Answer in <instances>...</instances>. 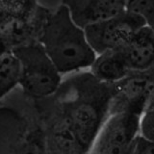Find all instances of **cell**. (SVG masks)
Instances as JSON below:
<instances>
[{
	"mask_svg": "<svg viewBox=\"0 0 154 154\" xmlns=\"http://www.w3.org/2000/svg\"><path fill=\"white\" fill-rule=\"evenodd\" d=\"M87 154H91V153H87Z\"/></svg>",
	"mask_w": 154,
	"mask_h": 154,
	"instance_id": "obj_18",
	"label": "cell"
},
{
	"mask_svg": "<svg viewBox=\"0 0 154 154\" xmlns=\"http://www.w3.org/2000/svg\"><path fill=\"white\" fill-rule=\"evenodd\" d=\"M153 142L138 136L126 154H154Z\"/></svg>",
	"mask_w": 154,
	"mask_h": 154,
	"instance_id": "obj_16",
	"label": "cell"
},
{
	"mask_svg": "<svg viewBox=\"0 0 154 154\" xmlns=\"http://www.w3.org/2000/svg\"><path fill=\"white\" fill-rule=\"evenodd\" d=\"M19 63L12 50L0 53V103L17 89Z\"/></svg>",
	"mask_w": 154,
	"mask_h": 154,
	"instance_id": "obj_12",
	"label": "cell"
},
{
	"mask_svg": "<svg viewBox=\"0 0 154 154\" xmlns=\"http://www.w3.org/2000/svg\"><path fill=\"white\" fill-rule=\"evenodd\" d=\"M19 63L17 88L33 101H41L54 94L63 76L57 70L38 42H34L12 50Z\"/></svg>",
	"mask_w": 154,
	"mask_h": 154,
	"instance_id": "obj_4",
	"label": "cell"
},
{
	"mask_svg": "<svg viewBox=\"0 0 154 154\" xmlns=\"http://www.w3.org/2000/svg\"><path fill=\"white\" fill-rule=\"evenodd\" d=\"M139 116L128 113L110 114L104 120L88 153L126 154L138 135Z\"/></svg>",
	"mask_w": 154,
	"mask_h": 154,
	"instance_id": "obj_5",
	"label": "cell"
},
{
	"mask_svg": "<svg viewBox=\"0 0 154 154\" xmlns=\"http://www.w3.org/2000/svg\"><path fill=\"white\" fill-rule=\"evenodd\" d=\"M38 42L63 77L88 71L96 56L63 2L50 9Z\"/></svg>",
	"mask_w": 154,
	"mask_h": 154,
	"instance_id": "obj_2",
	"label": "cell"
},
{
	"mask_svg": "<svg viewBox=\"0 0 154 154\" xmlns=\"http://www.w3.org/2000/svg\"><path fill=\"white\" fill-rule=\"evenodd\" d=\"M6 50H9V49L6 47V45H5L4 42L2 41V38H0V53H2V52L6 51Z\"/></svg>",
	"mask_w": 154,
	"mask_h": 154,
	"instance_id": "obj_17",
	"label": "cell"
},
{
	"mask_svg": "<svg viewBox=\"0 0 154 154\" xmlns=\"http://www.w3.org/2000/svg\"><path fill=\"white\" fill-rule=\"evenodd\" d=\"M138 135L153 142L154 137V100L150 101L139 116Z\"/></svg>",
	"mask_w": 154,
	"mask_h": 154,
	"instance_id": "obj_15",
	"label": "cell"
},
{
	"mask_svg": "<svg viewBox=\"0 0 154 154\" xmlns=\"http://www.w3.org/2000/svg\"><path fill=\"white\" fill-rule=\"evenodd\" d=\"M146 24L140 18L123 13L119 17L86 28L84 32L96 55L120 49Z\"/></svg>",
	"mask_w": 154,
	"mask_h": 154,
	"instance_id": "obj_7",
	"label": "cell"
},
{
	"mask_svg": "<svg viewBox=\"0 0 154 154\" xmlns=\"http://www.w3.org/2000/svg\"><path fill=\"white\" fill-rule=\"evenodd\" d=\"M113 86L101 83L89 70L63 77L56 93L46 98L88 153L109 116Z\"/></svg>",
	"mask_w": 154,
	"mask_h": 154,
	"instance_id": "obj_1",
	"label": "cell"
},
{
	"mask_svg": "<svg viewBox=\"0 0 154 154\" xmlns=\"http://www.w3.org/2000/svg\"><path fill=\"white\" fill-rule=\"evenodd\" d=\"M21 94L17 104L0 103V154H46L42 119L35 102Z\"/></svg>",
	"mask_w": 154,
	"mask_h": 154,
	"instance_id": "obj_3",
	"label": "cell"
},
{
	"mask_svg": "<svg viewBox=\"0 0 154 154\" xmlns=\"http://www.w3.org/2000/svg\"><path fill=\"white\" fill-rule=\"evenodd\" d=\"M89 72L101 83L115 85L123 80L131 71L119 51L114 50L96 55Z\"/></svg>",
	"mask_w": 154,
	"mask_h": 154,
	"instance_id": "obj_11",
	"label": "cell"
},
{
	"mask_svg": "<svg viewBox=\"0 0 154 154\" xmlns=\"http://www.w3.org/2000/svg\"><path fill=\"white\" fill-rule=\"evenodd\" d=\"M63 3L73 22L83 30L119 17L125 8L122 0H66Z\"/></svg>",
	"mask_w": 154,
	"mask_h": 154,
	"instance_id": "obj_9",
	"label": "cell"
},
{
	"mask_svg": "<svg viewBox=\"0 0 154 154\" xmlns=\"http://www.w3.org/2000/svg\"><path fill=\"white\" fill-rule=\"evenodd\" d=\"M119 51L130 71L143 72L153 69V27L144 25L140 28Z\"/></svg>",
	"mask_w": 154,
	"mask_h": 154,
	"instance_id": "obj_10",
	"label": "cell"
},
{
	"mask_svg": "<svg viewBox=\"0 0 154 154\" xmlns=\"http://www.w3.org/2000/svg\"><path fill=\"white\" fill-rule=\"evenodd\" d=\"M37 6L34 1L0 0V33L16 21L31 16Z\"/></svg>",
	"mask_w": 154,
	"mask_h": 154,
	"instance_id": "obj_13",
	"label": "cell"
},
{
	"mask_svg": "<svg viewBox=\"0 0 154 154\" xmlns=\"http://www.w3.org/2000/svg\"><path fill=\"white\" fill-rule=\"evenodd\" d=\"M124 12L140 18L147 26L153 27L154 2L151 0H132L125 1Z\"/></svg>",
	"mask_w": 154,
	"mask_h": 154,
	"instance_id": "obj_14",
	"label": "cell"
},
{
	"mask_svg": "<svg viewBox=\"0 0 154 154\" xmlns=\"http://www.w3.org/2000/svg\"><path fill=\"white\" fill-rule=\"evenodd\" d=\"M35 103L45 129L46 154H87L66 120L46 99Z\"/></svg>",
	"mask_w": 154,
	"mask_h": 154,
	"instance_id": "obj_8",
	"label": "cell"
},
{
	"mask_svg": "<svg viewBox=\"0 0 154 154\" xmlns=\"http://www.w3.org/2000/svg\"><path fill=\"white\" fill-rule=\"evenodd\" d=\"M154 100L153 69L143 72L131 71L113 86L109 115L128 113L140 116L146 106Z\"/></svg>",
	"mask_w": 154,
	"mask_h": 154,
	"instance_id": "obj_6",
	"label": "cell"
}]
</instances>
